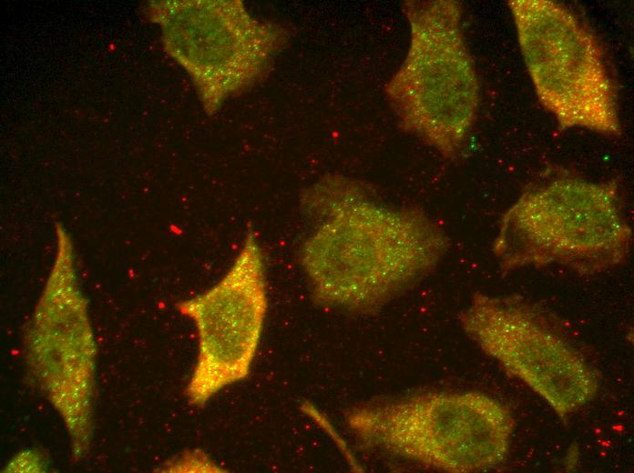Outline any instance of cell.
<instances>
[{"instance_id":"cell-4","label":"cell","mask_w":634,"mask_h":473,"mask_svg":"<svg viewBox=\"0 0 634 473\" xmlns=\"http://www.w3.org/2000/svg\"><path fill=\"white\" fill-rule=\"evenodd\" d=\"M409 23L406 55L384 86L404 132L445 158L462 149L475 123L479 86L454 0L403 3Z\"/></svg>"},{"instance_id":"cell-6","label":"cell","mask_w":634,"mask_h":473,"mask_svg":"<svg viewBox=\"0 0 634 473\" xmlns=\"http://www.w3.org/2000/svg\"><path fill=\"white\" fill-rule=\"evenodd\" d=\"M479 348L546 400L564 422L598 390L594 369L557 317L519 295L475 293L458 316Z\"/></svg>"},{"instance_id":"cell-2","label":"cell","mask_w":634,"mask_h":473,"mask_svg":"<svg viewBox=\"0 0 634 473\" xmlns=\"http://www.w3.org/2000/svg\"><path fill=\"white\" fill-rule=\"evenodd\" d=\"M632 241L615 180L556 174L527 187L503 214L492 250L504 272L560 266L589 276L625 263Z\"/></svg>"},{"instance_id":"cell-7","label":"cell","mask_w":634,"mask_h":473,"mask_svg":"<svg viewBox=\"0 0 634 473\" xmlns=\"http://www.w3.org/2000/svg\"><path fill=\"white\" fill-rule=\"evenodd\" d=\"M57 250L26 337L28 367L64 420L72 454L87 452L93 431L96 343L76 275L70 237L56 228Z\"/></svg>"},{"instance_id":"cell-5","label":"cell","mask_w":634,"mask_h":473,"mask_svg":"<svg viewBox=\"0 0 634 473\" xmlns=\"http://www.w3.org/2000/svg\"><path fill=\"white\" fill-rule=\"evenodd\" d=\"M507 5L536 94L559 126L620 135L615 87L593 33L555 1Z\"/></svg>"},{"instance_id":"cell-1","label":"cell","mask_w":634,"mask_h":473,"mask_svg":"<svg viewBox=\"0 0 634 473\" xmlns=\"http://www.w3.org/2000/svg\"><path fill=\"white\" fill-rule=\"evenodd\" d=\"M302 206L315 225L300 262L313 301L323 307L375 315L427 276L450 247L449 236L423 209L386 205L343 176L309 187Z\"/></svg>"},{"instance_id":"cell-3","label":"cell","mask_w":634,"mask_h":473,"mask_svg":"<svg viewBox=\"0 0 634 473\" xmlns=\"http://www.w3.org/2000/svg\"><path fill=\"white\" fill-rule=\"evenodd\" d=\"M346 424L359 444L451 473L496 468L509 453L514 420L480 392L412 394L363 404Z\"/></svg>"},{"instance_id":"cell-8","label":"cell","mask_w":634,"mask_h":473,"mask_svg":"<svg viewBox=\"0 0 634 473\" xmlns=\"http://www.w3.org/2000/svg\"><path fill=\"white\" fill-rule=\"evenodd\" d=\"M176 307L197 328L199 353L186 395L201 407L249 375L261 340L268 297L263 254L254 235L246 236L215 285Z\"/></svg>"}]
</instances>
